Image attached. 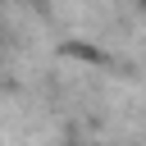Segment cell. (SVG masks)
<instances>
[{
	"mask_svg": "<svg viewBox=\"0 0 146 146\" xmlns=\"http://www.w3.org/2000/svg\"><path fill=\"white\" fill-rule=\"evenodd\" d=\"M141 5H146V0H141Z\"/></svg>",
	"mask_w": 146,
	"mask_h": 146,
	"instance_id": "6da1fadb",
	"label": "cell"
}]
</instances>
